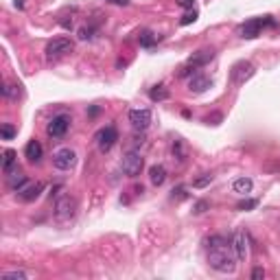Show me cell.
Instances as JSON below:
<instances>
[{"label":"cell","instance_id":"cell-18","mask_svg":"<svg viewBox=\"0 0 280 280\" xmlns=\"http://www.w3.org/2000/svg\"><path fill=\"white\" fill-rule=\"evenodd\" d=\"M18 153L16 151H13V149H7V151H4L2 153V171H4V175H9V173H11V171L13 169H16V162H18Z\"/></svg>","mask_w":280,"mask_h":280},{"label":"cell","instance_id":"cell-34","mask_svg":"<svg viewBox=\"0 0 280 280\" xmlns=\"http://www.w3.org/2000/svg\"><path fill=\"white\" fill-rule=\"evenodd\" d=\"M79 37H81V40H88V37H92V29H81V31H79Z\"/></svg>","mask_w":280,"mask_h":280},{"label":"cell","instance_id":"cell-5","mask_svg":"<svg viewBox=\"0 0 280 280\" xmlns=\"http://www.w3.org/2000/svg\"><path fill=\"white\" fill-rule=\"evenodd\" d=\"M116 140H118V132H116L114 125H107V127L99 129V132H96V136H94V142H96V147H99L101 153L110 151V149L116 144Z\"/></svg>","mask_w":280,"mask_h":280},{"label":"cell","instance_id":"cell-25","mask_svg":"<svg viewBox=\"0 0 280 280\" xmlns=\"http://www.w3.org/2000/svg\"><path fill=\"white\" fill-rule=\"evenodd\" d=\"M2 94L7 96V99H18V96H20V86H4Z\"/></svg>","mask_w":280,"mask_h":280},{"label":"cell","instance_id":"cell-19","mask_svg":"<svg viewBox=\"0 0 280 280\" xmlns=\"http://www.w3.org/2000/svg\"><path fill=\"white\" fill-rule=\"evenodd\" d=\"M252 180L250 177H239V180H234V184H232V188H234V193H239V195H247L252 190Z\"/></svg>","mask_w":280,"mask_h":280},{"label":"cell","instance_id":"cell-28","mask_svg":"<svg viewBox=\"0 0 280 280\" xmlns=\"http://www.w3.org/2000/svg\"><path fill=\"white\" fill-rule=\"evenodd\" d=\"M193 70H195V66H190V64H186V66L180 70V77H190V74H195Z\"/></svg>","mask_w":280,"mask_h":280},{"label":"cell","instance_id":"cell-22","mask_svg":"<svg viewBox=\"0 0 280 280\" xmlns=\"http://www.w3.org/2000/svg\"><path fill=\"white\" fill-rule=\"evenodd\" d=\"M0 278H2V280H26V278H29V274L18 269V272H4Z\"/></svg>","mask_w":280,"mask_h":280},{"label":"cell","instance_id":"cell-32","mask_svg":"<svg viewBox=\"0 0 280 280\" xmlns=\"http://www.w3.org/2000/svg\"><path fill=\"white\" fill-rule=\"evenodd\" d=\"M177 4H180V7H184V9H193L195 0H177Z\"/></svg>","mask_w":280,"mask_h":280},{"label":"cell","instance_id":"cell-21","mask_svg":"<svg viewBox=\"0 0 280 280\" xmlns=\"http://www.w3.org/2000/svg\"><path fill=\"white\" fill-rule=\"evenodd\" d=\"M195 20H197V9H188V11L182 16L180 24H182V26H188V24H193Z\"/></svg>","mask_w":280,"mask_h":280},{"label":"cell","instance_id":"cell-17","mask_svg":"<svg viewBox=\"0 0 280 280\" xmlns=\"http://www.w3.org/2000/svg\"><path fill=\"white\" fill-rule=\"evenodd\" d=\"M149 180H151L153 186H162L166 182V169L162 164H153L149 169Z\"/></svg>","mask_w":280,"mask_h":280},{"label":"cell","instance_id":"cell-29","mask_svg":"<svg viewBox=\"0 0 280 280\" xmlns=\"http://www.w3.org/2000/svg\"><path fill=\"white\" fill-rule=\"evenodd\" d=\"M256 204H258L256 199H250V202H241V204H239V210H250V208H254Z\"/></svg>","mask_w":280,"mask_h":280},{"label":"cell","instance_id":"cell-16","mask_svg":"<svg viewBox=\"0 0 280 280\" xmlns=\"http://www.w3.org/2000/svg\"><path fill=\"white\" fill-rule=\"evenodd\" d=\"M7 182H9V188H11V190H16V193H18V190H20L22 186H24L29 180H26V175L22 173V171L16 166V169H13L11 173L7 175Z\"/></svg>","mask_w":280,"mask_h":280},{"label":"cell","instance_id":"cell-11","mask_svg":"<svg viewBox=\"0 0 280 280\" xmlns=\"http://www.w3.org/2000/svg\"><path fill=\"white\" fill-rule=\"evenodd\" d=\"M42 190H44L42 182H26V184L18 190V199H22V202H35Z\"/></svg>","mask_w":280,"mask_h":280},{"label":"cell","instance_id":"cell-3","mask_svg":"<svg viewBox=\"0 0 280 280\" xmlns=\"http://www.w3.org/2000/svg\"><path fill=\"white\" fill-rule=\"evenodd\" d=\"M74 214H77V199L70 197V195L57 197V202H55V217L59 221H70Z\"/></svg>","mask_w":280,"mask_h":280},{"label":"cell","instance_id":"cell-10","mask_svg":"<svg viewBox=\"0 0 280 280\" xmlns=\"http://www.w3.org/2000/svg\"><path fill=\"white\" fill-rule=\"evenodd\" d=\"M72 50V42L68 40V37H57V40L48 42L46 44V57L53 59V57H62V55H66Z\"/></svg>","mask_w":280,"mask_h":280},{"label":"cell","instance_id":"cell-31","mask_svg":"<svg viewBox=\"0 0 280 280\" xmlns=\"http://www.w3.org/2000/svg\"><path fill=\"white\" fill-rule=\"evenodd\" d=\"M252 278H254V280H258V278H265V272H263V267H256L254 272H252Z\"/></svg>","mask_w":280,"mask_h":280},{"label":"cell","instance_id":"cell-8","mask_svg":"<svg viewBox=\"0 0 280 280\" xmlns=\"http://www.w3.org/2000/svg\"><path fill=\"white\" fill-rule=\"evenodd\" d=\"M254 72H256V68L252 66L250 62H236L230 70V77L236 86H243L245 81H250V79L254 77Z\"/></svg>","mask_w":280,"mask_h":280},{"label":"cell","instance_id":"cell-1","mask_svg":"<svg viewBox=\"0 0 280 280\" xmlns=\"http://www.w3.org/2000/svg\"><path fill=\"white\" fill-rule=\"evenodd\" d=\"M230 243H221V245H214V247H208V265L212 269L221 274H232L236 269V254H232Z\"/></svg>","mask_w":280,"mask_h":280},{"label":"cell","instance_id":"cell-15","mask_svg":"<svg viewBox=\"0 0 280 280\" xmlns=\"http://www.w3.org/2000/svg\"><path fill=\"white\" fill-rule=\"evenodd\" d=\"M42 153H44V149H42V144L37 142V140H29V144L24 147V156L29 162H40L42 160Z\"/></svg>","mask_w":280,"mask_h":280},{"label":"cell","instance_id":"cell-33","mask_svg":"<svg viewBox=\"0 0 280 280\" xmlns=\"http://www.w3.org/2000/svg\"><path fill=\"white\" fill-rule=\"evenodd\" d=\"M105 2L116 4V7H127V4H129V0H105Z\"/></svg>","mask_w":280,"mask_h":280},{"label":"cell","instance_id":"cell-13","mask_svg":"<svg viewBox=\"0 0 280 280\" xmlns=\"http://www.w3.org/2000/svg\"><path fill=\"white\" fill-rule=\"evenodd\" d=\"M232 250L236 254V260H245L247 258V239H245V232H236L232 236Z\"/></svg>","mask_w":280,"mask_h":280},{"label":"cell","instance_id":"cell-12","mask_svg":"<svg viewBox=\"0 0 280 280\" xmlns=\"http://www.w3.org/2000/svg\"><path fill=\"white\" fill-rule=\"evenodd\" d=\"M212 86V79L206 77V74H193L188 81V90L195 92V94H199V92H206L208 88Z\"/></svg>","mask_w":280,"mask_h":280},{"label":"cell","instance_id":"cell-26","mask_svg":"<svg viewBox=\"0 0 280 280\" xmlns=\"http://www.w3.org/2000/svg\"><path fill=\"white\" fill-rule=\"evenodd\" d=\"M210 182H212V175H204V177H199V180H195L193 182V186H195V188H204V186H208L210 184Z\"/></svg>","mask_w":280,"mask_h":280},{"label":"cell","instance_id":"cell-24","mask_svg":"<svg viewBox=\"0 0 280 280\" xmlns=\"http://www.w3.org/2000/svg\"><path fill=\"white\" fill-rule=\"evenodd\" d=\"M16 134H18L16 127H13V125H9V123H4L2 129H0V136H2V140H11Z\"/></svg>","mask_w":280,"mask_h":280},{"label":"cell","instance_id":"cell-27","mask_svg":"<svg viewBox=\"0 0 280 280\" xmlns=\"http://www.w3.org/2000/svg\"><path fill=\"white\" fill-rule=\"evenodd\" d=\"M173 156H177V160H184V149H182L180 140H175L173 142Z\"/></svg>","mask_w":280,"mask_h":280},{"label":"cell","instance_id":"cell-30","mask_svg":"<svg viewBox=\"0 0 280 280\" xmlns=\"http://www.w3.org/2000/svg\"><path fill=\"white\" fill-rule=\"evenodd\" d=\"M206 208H208L206 202H197V204H195V210H193V212H195V214H202Z\"/></svg>","mask_w":280,"mask_h":280},{"label":"cell","instance_id":"cell-2","mask_svg":"<svg viewBox=\"0 0 280 280\" xmlns=\"http://www.w3.org/2000/svg\"><path fill=\"white\" fill-rule=\"evenodd\" d=\"M265 26H276V22L272 20V16H265V18H254V20H247L239 26V35L243 40H254V37L260 35V31Z\"/></svg>","mask_w":280,"mask_h":280},{"label":"cell","instance_id":"cell-7","mask_svg":"<svg viewBox=\"0 0 280 280\" xmlns=\"http://www.w3.org/2000/svg\"><path fill=\"white\" fill-rule=\"evenodd\" d=\"M70 116L68 114H57V116H53L50 118V123L46 125V134H48L50 138H62L64 134L68 132V127H70Z\"/></svg>","mask_w":280,"mask_h":280},{"label":"cell","instance_id":"cell-4","mask_svg":"<svg viewBox=\"0 0 280 280\" xmlns=\"http://www.w3.org/2000/svg\"><path fill=\"white\" fill-rule=\"evenodd\" d=\"M142 166H144V158L140 156L138 151H134V149L125 153L123 162H120V169H123V173L127 177H138Z\"/></svg>","mask_w":280,"mask_h":280},{"label":"cell","instance_id":"cell-20","mask_svg":"<svg viewBox=\"0 0 280 280\" xmlns=\"http://www.w3.org/2000/svg\"><path fill=\"white\" fill-rule=\"evenodd\" d=\"M149 96H151V101H164V99H169V92H166L164 86H153L149 90Z\"/></svg>","mask_w":280,"mask_h":280},{"label":"cell","instance_id":"cell-23","mask_svg":"<svg viewBox=\"0 0 280 280\" xmlns=\"http://www.w3.org/2000/svg\"><path fill=\"white\" fill-rule=\"evenodd\" d=\"M156 40H158V37L153 35L151 31H142V33H140V44H142V46H147V48H149V46H153V44H156Z\"/></svg>","mask_w":280,"mask_h":280},{"label":"cell","instance_id":"cell-6","mask_svg":"<svg viewBox=\"0 0 280 280\" xmlns=\"http://www.w3.org/2000/svg\"><path fill=\"white\" fill-rule=\"evenodd\" d=\"M53 164H55V169H59V171H70L77 164V153L70 147L59 149V151L53 153Z\"/></svg>","mask_w":280,"mask_h":280},{"label":"cell","instance_id":"cell-9","mask_svg":"<svg viewBox=\"0 0 280 280\" xmlns=\"http://www.w3.org/2000/svg\"><path fill=\"white\" fill-rule=\"evenodd\" d=\"M129 123L136 132H144V129L151 125V110L147 107H138V110H132L129 112Z\"/></svg>","mask_w":280,"mask_h":280},{"label":"cell","instance_id":"cell-14","mask_svg":"<svg viewBox=\"0 0 280 280\" xmlns=\"http://www.w3.org/2000/svg\"><path fill=\"white\" fill-rule=\"evenodd\" d=\"M212 57H214L212 48H202V50H197V53L190 55L188 64H190V66H195V68H199V66H206L208 62H212Z\"/></svg>","mask_w":280,"mask_h":280}]
</instances>
